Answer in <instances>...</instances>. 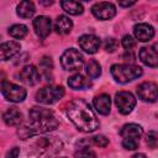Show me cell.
I'll use <instances>...</instances> for the list:
<instances>
[{"instance_id":"1","label":"cell","mask_w":158,"mask_h":158,"mask_svg":"<svg viewBox=\"0 0 158 158\" xmlns=\"http://www.w3.org/2000/svg\"><path fill=\"white\" fill-rule=\"evenodd\" d=\"M58 125L59 122L52 110L35 106L28 112V122L20 127L17 133L21 139H26L35 135L53 131L58 127Z\"/></svg>"},{"instance_id":"2","label":"cell","mask_w":158,"mask_h":158,"mask_svg":"<svg viewBox=\"0 0 158 158\" xmlns=\"http://www.w3.org/2000/svg\"><path fill=\"white\" fill-rule=\"evenodd\" d=\"M67 115L69 120L81 132H94L99 128L100 122L91 110L90 105L83 99H74L67 106Z\"/></svg>"},{"instance_id":"3","label":"cell","mask_w":158,"mask_h":158,"mask_svg":"<svg viewBox=\"0 0 158 158\" xmlns=\"http://www.w3.org/2000/svg\"><path fill=\"white\" fill-rule=\"evenodd\" d=\"M110 72L112 78L121 84L130 83L143 74L142 68L136 64H114L111 65Z\"/></svg>"},{"instance_id":"4","label":"cell","mask_w":158,"mask_h":158,"mask_svg":"<svg viewBox=\"0 0 158 158\" xmlns=\"http://www.w3.org/2000/svg\"><path fill=\"white\" fill-rule=\"evenodd\" d=\"M60 64L65 70H79L84 64V57L78 49L68 48L60 57Z\"/></svg>"},{"instance_id":"5","label":"cell","mask_w":158,"mask_h":158,"mask_svg":"<svg viewBox=\"0 0 158 158\" xmlns=\"http://www.w3.org/2000/svg\"><path fill=\"white\" fill-rule=\"evenodd\" d=\"M64 96L63 86H44L36 94V101L43 105H52Z\"/></svg>"},{"instance_id":"6","label":"cell","mask_w":158,"mask_h":158,"mask_svg":"<svg viewBox=\"0 0 158 158\" xmlns=\"http://www.w3.org/2000/svg\"><path fill=\"white\" fill-rule=\"evenodd\" d=\"M1 93H2L4 98L11 102H21L26 99V95H27L26 89H23L20 85H16L14 83H10V81L2 83Z\"/></svg>"},{"instance_id":"7","label":"cell","mask_w":158,"mask_h":158,"mask_svg":"<svg viewBox=\"0 0 158 158\" xmlns=\"http://www.w3.org/2000/svg\"><path fill=\"white\" fill-rule=\"evenodd\" d=\"M115 104L122 115H128L136 106V98L130 91H118L115 95Z\"/></svg>"},{"instance_id":"8","label":"cell","mask_w":158,"mask_h":158,"mask_svg":"<svg viewBox=\"0 0 158 158\" xmlns=\"http://www.w3.org/2000/svg\"><path fill=\"white\" fill-rule=\"evenodd\" d=\"M91 14L99 20H110L116 15V6L112 2H96L91 6Z\"/></svg>"},{"instance_id":"9","label":"cell","mask_w":158,"mask_h":158,"mask_svg":"<svg viewBox=\"0 0 158 158\" xmlns=\"http://www.w3.org/2000/svg\"><path fill=\"white\" fill-rule=\"evenodd\" d=\"M137 95L141 100L146 102H154L157 100V84L153 81H144L138 85L137 88Z\"/></svg>"},{"instance_id":"10","label":"cell","mask_w":158,"mask_h":158,"mask_svg":"<svg viewBox=\"0 0 158 158\" xmlns=\"http://www.w3.org/2000/svg\"><path fill=\"white\" fill-rule=\"evenodd\" d=\"M33 28H35L36 35L40 38L44 40L49 36V33L52 31V20L48 16H44V15L37 16L33 20Z\"/></svg>"},{"instance_id":"11","label":"cell","mask_w":158,"mask_h":158,"mask_svg":"<svg viewBox=\"0 0 158 158\" xmlns=\"http://www.w3.org/2000/svg\"><path fill=\"white\" fill-rule=\"evenodd\" d=\"M78 43H79V47L89 54L96 53L100 48V44H101L100 38L94 36V35H83V36H80L78 38Z\"/></svg>"},{"instance_id":"12","label":"cell","mask_w":158,"mask_h":158,"mask_svg":"<svg viewBox=\"0 0 158 158\" xmlns=\"http://www.w3.org/2000/svg\"><path fill=\"white\" fill-rule=\"evenodd\" d=\"M139 59L143 64L156 68L158 65V54H157V44H153L152 47H142L139 53Z\"/></svg>"},{"instance_id":"13","label":"cell","mask_w":158,"mask_h":158,"mask_svg":"<svg viewBox=\"0 0 158 158\" xmlns=\"http://www.w3.org/2000/svg\"><path fill=\"white\" fill-rule=\"evenodd\" d=\"M20 79H21V81H23L25 84H27V85H36L40 80H41V73L38 72V69L35 67V65H32V64H30V65H26V67H23L22 69H21V72H20Z\"/></svg>"},{"instance_id":"14","label":"cell","mask_w":158,"mask_h":158,"mask_svg":"<svg viewBox=\"0 0 158 158\" xmlns=\"http://www.w3.org/2000/svg\"><path fill=\"white\" fill-rule=\"evenodd\" d=\"M21 49V44L15 41H7L0 44V60H9L14 58Z\"/></svg>"},{"instance_id":"15","label":"cell","mask_w":158,"mask_h":158,"mask_svg":"<svg viewBox=\"0 0 158 158\" xmlns=\"http://www.w3.org/2000/svg\"><path fill=\"white\" fill-rule=\"evenodd\" d=\"M133 33L139 42H148L154 37V28L148 23H137L133 27Z\"/></svg>"},{"instance_id":"16","label":"cell","mask_w":158,"mask_h":158,"mask_svg":"<svg viewBox=\"0 0 158 158\" xmlns=\"http://www.w3.org/2000/svg\"><path fill=\"white\" fill-rule=\"evenodd\" d=\"M93 105L100 115H109L111 110V99L107 94H101L94 98Z\"/></svg>"},{"instance_id":"17","label":"cell","mask_w":158,"mask_h":158,"mask_svg":"<svg viewBox=\"0 0 158 158\" xmlns=\"http://www.w3.org/2000/svg\"><path fill=\"white\" fill-rule=\"evenodd\" d=\"M2 120L7 126H19L22 122V114L17 107L12 106L4 112Z\"/></svg>"},{"instance_id":"18","label":"cell","mask_w":158,"mask_h":158,"mask_svg":"<svg viewBox=\"0 0 158 158\" xmlns=\"http://www.w3.org/2000/svg\"><path fill=\"white\" fill-rule=\"evenodd\" d=\"M120 135L123 138H136L139 139V137L143 135V128L137 123H126L120 130Z\"/></svg>"},{"instance_id":"19","label":"cell","mask_w":158,"mask_h":158,"mask_svg":"<svg viewBox=\"0 0 158 158\" xmlns=\"http://www.w3.org/2000/svg\"><path fill=\"white\" fill-rule=\"evenodd\" d=\"M68 85L75 90H84V89H89L91 86V81H90V79H86L84 75L78 73V74L72 75L68 79Z\"/></svg>"},{"instance_id":"20","label":"cell","mask_w":158,"mask_h":158,"mask_svg":"<svg viewBox=\"0 0 158 158\" xmlns=\"http://www.w3.org/2000/svg\"><path fill=\"white\" fill-rule=\"evenodd\" d=\"M73 28V21L65 16V15H59L56 20V23H54V30L59 35H67L72 31Z\"/></svg>"},{"instance_id":"21","label":"cell","mask_w":158,"mask_h":158,"mask_svg":"<svg viewBox=\"0 0 158 158\" xmlns=\"http://www.w3.org/2000/svg\"><path fill=\"white\" fill-rule=\"evenodd\" d=\"M35 4L32 1H21L17 7H16V12L20 17L22 19H30L35 15Z\"/></svg>"},{"instance_id":"22","label":"cell","mask_w":158,"mask_h":158,"mask_svg":"<svg viewBox=\"0 0 158 158\" xmlns=\"http://www.w3.org/2000/svg\"><path fill=\"white\" fill-rule=\"evenodd\" d=\"M60 6L67 14L74 15V16L81 15L83 11H84L83 5L80 2H78V1H60Z\"/></svg>"},{"instance_id":"23","label":"cell","mask_w":158,"mask_h":158,"mask_svg":"<svg viewBox=\"0 0 158 158\" xmlns=\"http://www.w3.org/2000/svg\"><path fill=\"white\" fill-rule=\"evenodd\" d=\"M85 72L90 79H96L101 75V65L95 59H90L85 65Z\"/></svg>"},{"instance_id":"24","label":"cell","mask_w":158,"mask_h":158,"mask_svg":"<svg viewBox=\"0 0 158 158\" xmlns=\"http://www.w3.org/2000/svg\"><path fill=\"white\" fill-rule=\"evenodd\" d=\"M28 30H27V26L22 25V23H16V25H12L10 28H9V35L16 40H22L26 35H27Z\"/></svg>"},{"instance_id":"25","label":"cell","mask_w":158,"mask_h":158,"mask_svg":"<svg viewBox=\"0 0 158 158\" xmlns=\"http://www.w3.org/2000/svg\"><path fill=\"white\" fill-rule=\"evenodd\" d=\"M52 68H53V63H52V59L49 57H43L40 62V69H42V73L44 74L46 77V80H51L49 78V74L48 72L51 73L52 72Z\"/></svg>"},{"instance_id":"26","label":"cell","mask_w":158,"mask_h":158,"mask_svg":"<svg viewBox=\"0 0 158 158\" xmlns=\"http://www.w3.org/2000/svg\"><path fill=\"white\" fill-rule=\"evenodd\" d=\"M75 158H95L96 153L90 148V147H80L75 153H74Z\"/></svg>"},{"instance_id":"27","label":"cell","mask_w":158,"mask_h":158,"mask_svg":"<svg viewBox=\"0 0 158 158\" xmlns=\"http://www.w3.org/2000/svg\"><path fill=\"white\" fill-rule=\"evenodd\" d=\"M84 142H86V143H93V144H95V146H98V147H106V146L109 144V139H107L105 136H102V135L93 136V137H90V139H86V141H84Z\"/></svg>"},{"instance_id":"28","label":"cell","mask_w":158,"mask_h":158,"mask_svg":"<svg viewBox=\"0 0 158 158\" xmlns=\"http://www.w3.org/2000/svg\"><path fill=\"white\" fill-rule=\"evenodd\" d=\"M117 47H118V42H117V40L114 38V37H107V38L105 40V42H104V49H105L106 52H109V53L115 52V51L117 49Z\"/></svg>"},{"instance_id":"29","label":"cell","mask_w":158,"mask_h":158,"mask_svg":"<svg viewBox=\"0 0 158 158\" xmlns=\"http://www.w3.org/2000/svg\"><path fill=\"white\" fill-rule=\"evenodd\" d=\"M122 147L128 151H133L138 148V139L136 138H123L122 139Z\"/></svg>"},{"instance_id":"30","label":"cell","mask_w":158,"mask_h":158,"mask_svg":"<svg viewBox=\"0 0 158 158\" xmlns=\"http://www.w3.org/2000/svg\"><path fill=\"white\" fill-rule=\"evenodd\" d=\"M158 136H157V132L156 131H149L147 133V138H146V142L148 144V147L151 148H157V143H158Z\"/></svg>"},{"instance_id":"31","label":"cell","mask_w":158,"mask_h":158,"mask_svg":"<svg viewBox=\"0 0 158 158\" xmlns=\"http://www.w3.org/2000/svg\"><path fill=\"white\" fill-rule=\"evenodd\" d=\"M121 43H122L123 48H126L127 51H130L132 47H135L136 40H133V37L130 36V35H125V36L122 37V40H121Z\"/></svg>"},{"instance_id":"32","label":"cell","mask_w":158,"mask_h":158,"mask_svg":"<svg viewBox=\"0 0 158 158\" xmlns=\"http://www.w3.org/2000/svg\"><path fill=\"white\" fill-rule=\"evenodd\" d=\"M20 154V148L19 147H12L10 151L6 152V158H17Z\"/></svg>"},{"instance_id":"33","label":"cell","mask_w":158,"mask_h":158,"mask_svg":"<svg viewBox=\"0 0 158 158\" xmlns=\"http://www.w3.org/2000/svg\"><path fill=\"white\" fill-rule=\"evenodd\" d=\"M135 4H136L135 1H118V5L120 6H132Z\"/></svg>"},{"instance_id":"34","label":"cell","mask_w":158,"mask_h":158,"mask_svg":"<svg viewBox=\"0 0 158 158\" xmlns=\"http://www.w3.org/2000/svg\"><path fill=\"white\" fill-rule=\"evenodd\" d=\"M131 158H147V156L143 154V153H136V154H133Z\"/></svg>"},{"instance_id":"35","label":"cell","mask_w":158,"mask_h":158,"mask_svg":"<svg viewBox=\"0 0 158 158\" xmlns=\"http://www.w3.org/2000/svg\"><path fill=\"white\" fill-rule=\"evenodd\" d=\"M41 4H43V5H52L53 1H41Z\"/></svg>"},{"instance_id":"36","label":"cell","mask_w":158,"mask_h":158,"mask_svg":"<svg viewBox=\"0 0 158 158\" xmlns=\"http://www.w3.org/2000/svg\"><path fill=\"white\" fill-rule=\"evenodd\" d=\"M58 158H65V157H58Z\"/></svg>"}]
</instances>
